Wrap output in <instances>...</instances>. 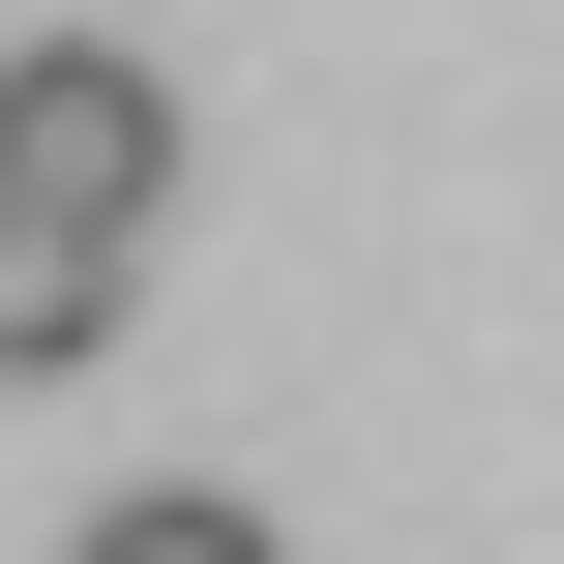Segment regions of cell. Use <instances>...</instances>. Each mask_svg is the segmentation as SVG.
<instances>
[{
	"mask_svg": "<svg viewBox=\"0 0 564 564\" xmlns=\"http://www.w3.org/2000/svg\"><path fill=\"white\" fill-rule=\"evenodd\" d=\"M59 564H297V535H268L238 476H119V506H89V535H59Z\"/></svg>",
	"mask_w": 564,
	"mask_h": 564,
	"instance_id": "3957f363",
	"label": "cell"
},
{
	"mask_svg": "<svg viewBox=\"0 0 564 564\" xmlns=\"http://www.w3.org/2000/svg\"><path fill=\"white\" fill-rule=\"evenodd\" d=\"M59 357H119V238L0 208V387H59Z\"/></svg>",
	"mask_w": 564,
	"mask_h": 564,
	"instance_id": "7a4b0ae2",
	"label": "cell"
},
{
	"mask_svg": "<svg viewBox=\"0 0 564 564\" xmlns=\"http://www.w3.org/2000/svg\"><path fill=\"white\" fill-rule=\"evenodd\" d=\"M0 208H59V238L149 268V208H178V89H149V30H0Z\"/></svg>",
	"mask_w": 564,
	"mask_h": 564,
	"instance_id": "6da1fadb",
	"label": "cell"
}]
</instances>
